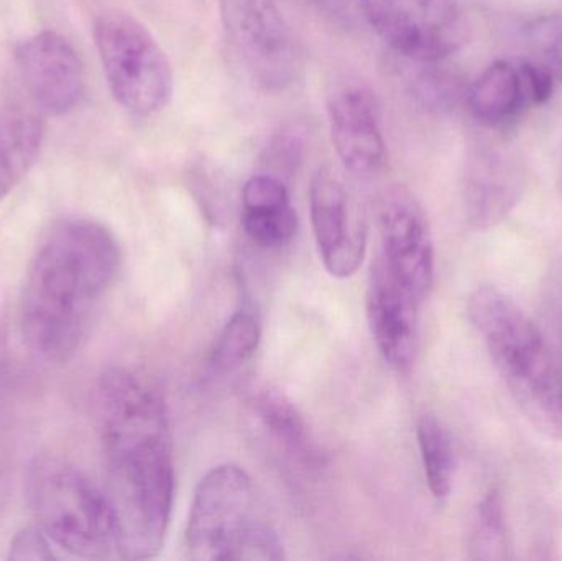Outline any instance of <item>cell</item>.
I'll use <instances>...</instances> for the list:
<instances>
[{
    "label": "cell",
    "instance_id": "obj_22",
    "mask_svg": "<svg viewBox=\"0 0 562 561\" xmlns=\"http://www.w3.org/2000/svg\"><path fill=\"white\" fill-rule=\"evenodd\" d=\"M528 38L540 65L562 82V13H553L531 23Z\"/></svg>",
    "mask_w": 562,
    "mask_h": 561
},
{
    "label": "cell",
    "instance_id": "obj_3",
    "mask_svg": "<svg viewBox=\"0 0 562 561\" xmlns=\"http://www.w3.org/2000/svg\"><path fill=\"white\" fill-rule=\"evenodd\" d=\"M468 310L521 414L535 430L561 441L562 366L537 323L495 287L475 290Z\"/></svg>",
    "mask_w": 562,
    "mask_h": 561
},
{
    "label": "cell",
    "instance_id": "obj_17",
    "mask_svg": "<svg viewBox=\"0 0 562 561\" xmlns=\"http://www.w3.org/2000/svg\"><path fill=\"white\" fill-rule=\"evenodd\" d=\"M256 411L270 434L283 445L284 450L304 467L321 468L324 457L311 435L310 427L297 408L277 391L257 395Z\"/></svg>",
    "mask_w": 562,
    "mask_h": 561
},
{
    "label": "cell",
    "instance_id": "obj_12",
    "mask_svg": "<svg viewBox=\"0 0 562 561\" xmlns=\"http://www.w3.org/2000/svg\"><path fill=\"white\" fill-rule=\"evenodd\" d=\"M553 89V75L543 65L498 59L477 76L465 99L475 121L491 128H505L528 109L550 101Z\"/></svg>",
    "mask_w": 562,
    "mask_h": 561
},
{
    "label": "cell",
    "instance_id": "obj_25",
    "mask_svg": "<svg viewBox=\"0 0 562 561\" xmlns=\"http://www.w3.org/2000/svg\"><path fill=\"white\" fill-rule=\"evenodd\" d=\"M52 540L38 529L26 527L13 537L10 543V559L13 560H55L58 556Z\"/></svg>",
    "mask_w": 562,
    "mask_h": 561
},
{
    "label": "cell",
    "instance_id": "obj_26",
    "mask_svg": "<svg viewBox=\"0 0 562 561\" xmlns=\"http://www.w3.org/2000/svg\"><path fill=\"white\" fill-rule=\"evenodd\" d=\"M7 481L3 476L2 470H0V506H2L3 497H5Z\"/></svg>",
    "mask_w": 562,
    "mask_h": 561
},
{
    "label": "cell",
    "instance_id": "obj_14",
    "mask_svg": "<svg viewBox=\"0 0 562 561\" xmlns=\"http://www.w3.org/2000/svg\"><path fill=\"white\" fill-rule=\"evenodd\" d=\"M419 306L422 302L393 277L376 256L367 287V316L380 355L398 371H405L415 361Z\"/></svg>",
    "mask_w": 562,
    "mask_h": 561
},
{
    "label": "cell",
    "instance_id": "obj_15",
    "mask_svg": "<svg viewBox=\"0 0 562 561\" xmlns=\"http://www.w3.org/2000/svg\"><path fill=\"white\" fill-rule=\"evenodd\" d=\"M521 190L524 175L510 154L494 147L475 152L464 181L469 221L482 229L497 226L514 211Z\"/></svg>",
    "mask_w": 562,
    "mask_h": 561
},
{
    "label": "cell",
    "instance_id": "obj_11",
    "mask_svg": "<svg viewBox=\"0 0 562 561\" xmlns=\"http://www.w3.org/2000/svg\"><path fill=\"white\" fill-rule=\"evenodd\" d=\"M20 78L40 111L48 115L71 112L85 94V68L71 43L53 30L20 43L15 53Z\"/></svg>",
    "mask_w": 562,
    "mask_h": 561
},
{
    "label": "cell",
    "instance_id": "obj_5",
    "mask_svg": "<svg viewBox=\"0 0 562 561\" xmlns=\"http://www.w3.org/2000/svg\"><path fill=\"white\" fill-rule=\"evenodd\" d=\"M26 497L36 527L56 549L76 559H119L114 513L88 474L59 458H38L29 470Z\"/></svg>",
    "mask_w": 562,
    "mask_h": 561
},
{
    "label": "cell",
    "instance_id": "obj_9",
    "mask_svg": "<svg viewBox=\"0 0 562 561\" xmlns=\"http://www.w3.org/2000/svg\"><path fill=\"white\" fill-rule=\"evenodd\" d=\"M310 211L324 267L336 279H349L366 257V217L329 167L319 168L311 180Z\"/></svg>",
    "mask_w": 562,
    "mask_h": 561
},
{
    "label": "cell",
    "instance_id": "obj_1",
    "mask_svg": "<svg viewBox=\"0 0 562 561\" xmlns=\"http://www.w3.org/2000/svg\"><path fill=\"white\" fill-rule=\"evenodd\" d=\"M98 412L119 559H154L164 549L175 500L167 405L147 378L111 368L99 381Z\"/></svg>",
    "mask_w": 562,
    "mask_h": 561
},
{
    "label": "cell",
    "instance_id": "obj_2",
    "mask_svg": "<svg viewBox=\"0 0 562 561\" xmlns=\"http://www.w3.org/2000/svg\"><path fill=\"white\" fill-rule=\"evenodd\" d=\"M114 234L98 221H59L40 244L23 285L20 328L30 351L65 362L81 348L121 270Z\"/></svg>",
    "mask_w": 562,
    "mask_h": 561
},
{
    "label": "cell",
    "instance_id": "obj_27",
    "mask_svg": "<svg viewBox=\"0 0 562 561\" xmlns=\"http://www.w3.org/2000/svg\"><path fill=\"white\" fill-rule=\"evenodd\" d=\"M301 2H306V3H319V2H323V0H301Z\"/></svg>",
    "mask_w": 562,
    "mask_h": 561
},
{
    "label": "cell",
    "instance_id": "obj_10",
    "mask_svg": "<svg viewBox=\"0 0 562 561\" xmlns=\"http://www.w3.org/2000/svg\"><path fill=\"white\" fill-rule=\"evenodd\" d=\"M379 257L419 302L435 282V246L428 217L408 191L393 190L379 204Z\"/></svg>",
    "mask_w": 562,
    "mask_h": 561
},
{
    "label": "cell",
    "instance_id": "obj_19",
    "mask_svg": "<svg viewBox=\"0 0 562 561\" xmlns=\"http://www.w3.org/2000/svg\"><path fill=\"white\" fill-rule=\"evenodd\" d=\"M262 339L259 313L250 306L237 310L224 325L211 351V366L217 372H234L252 361Z\"/></svg>",
    "mask_w": 562,
    "mask_h": 561
},
{
    "label": "cell",
    "instance_id": "obj_8",
    "mask_svg": "<svg viewBox=\"0 0 562 561\" xmlns=\"http://www.w3.org/2000/svg\"><path fill=\"white\" fill-rule=\"evenodd\" d=\"M359 7L376 36L412 63L446 61L469 36L458 0H359Z\"/></svg>",
    "mask_w": 562,
    "mask_h": 561
},
{
    "label": "cell",
    "instance_id": "obj_7",
    "mask_svg": "<svg viewBox=\"0 0 562 561\" xmlns=\"http://www.w3.org/2000/svg\"><path fill=\"white\" fill-rule=\"evenodd\" d=\"M224 32L263 91L281 92L303 75L304 52L276 0H221Z\"/></svg>",
    "mask_w": 562,
    "mask_h": 561
},
{
    "label": "cell",
    "instance_id": "obj_18",
    "mask_svg": "<svg viewBox=\"0 0 562 561\" xmlns=\"http://www.w3.org/2000/svg\"><path fill=\"white\" fill-rule=\"evenodd\" d=\"M416 438L429 493L435 500H448L456 476V450L451 434L438 418L423 415L416 427Z\"/></svg>",
    "mask_w": 562,
    "mask_h": 561
},
{
    "label": "cell",
    "instance_id": "obj_21",
    "mask_svg": "<svg viewBox=\"0 0 562 561\" xmlns=\"http://www.w3.org/2000/svg\"><path fill=\"white\" fill-rule=\"evenodd\" d=\"M240 223L244 233L256 246L263 249H280L296 236L297 214L291 203L254 210L243 207Z\"/></svg>",
    "mask_w": 562,
    "mask_h": 561
},
{
    "label": "cell",
    "instance_id": "obj_16",
    "mask_svg": "<svg viewBox=\"0 0 562 561\" xmlns=\"http://www.w3.org/2000/svg\"><path fill=\"white\" fill-rule=\"evenodd\" d=\"M45 138V124L35 112L0 109V201L35 165Z\"/></svg>",
    "mask_w": 562,
    "mask_h": 561
},
{
    "label": "cell",
    "instance_id": "obj_24",
    "mask_svg": "<svg viewBox=\"0 0 562 561\" xmlns=\"http://www.w3.org/2000/svg\"><path fill=\"white\" fill-rule=\"evenodd\" d=\"M304 142L296 128H284L272 138L263 157V164L272 168L276 177L283 180L296 171L297 165L303 158Z\"/></svg>",
    "mask_w": 562,
    "mask_h": 561
},
{
    "label": "cell",
    "instance_id": "obj_6",
    "mask_svg": "<svg viewBox=\"0 0 562 561\" xmlns=\"http://www.w3.org/2000/svg\"><path fill=\"white\" fill-rule=\"evenodd\" d=\"M95 48L117 104L138 117L167 108L173 94V68L150 30L124 10L95 19Z\"/></svg>",
    "mask_w": 562,
    "mask_h": 561
},
{
    "label": "cell",
    "instance_id": "obj_23",
    "mask_svg": "<svg viewBox=\"0 0 562 561\" xmlns=\"http://www.w3.org/2000/svg\"><path fill=\"white\" fill-rule=\"evenodd\" d=\"M442 61L419 63L423 71L415 82L416 96L432 108H446L461 96V82L451 72L442 71Z\"/></svg>",
    "mask_w": 562,
    "mask_h": 561
},
{
    "label": "cell",
    "instance_id": "obj_13",
    "mask_svg": "<svg viewBox=\"0 0 562 561\" xmlns=\"http://www.w3.org/2000/svg\"><path fill=\"white\" fill-rule=\"evenodd\" d=\"M330 141L350 173L373 177L386 164V144L375 96L363 86H342L327 102Z\"/></svg>",
    "mask_w": 562,
    "mask_h": 561
},
{
    "label": "cell",
    "instance_id": "obj_4",
    "mask_svg": "<svg viewBox=\"0 0 562 561\" xmlns=\"http://www.w3.org/2000/svg\"><path fill=\"white\" fill-rule=\"evenodd\" d=\"M196 561H277L283 542L259 487L244 468L221 464L198 484L187 527Z\"/></svg>",
    "mask_w": 562,
    "mask_h": 561
},
{
    "label": "cell",
    "instance_id": "obj_20",
    "mask_svg": "<svg viewBox=\"0 0 562 561\" xmlns=\"http://www.w3.org/2000/svg\"><path fill=\"white\" fill-rule=\"evenodd\" d=\"M469 550L474 560L508 559L507 520L498 491H488L479 504Z\"/></svg>",
    "mask_w": 562,
    "mask_h": 561
}]
</instances>
